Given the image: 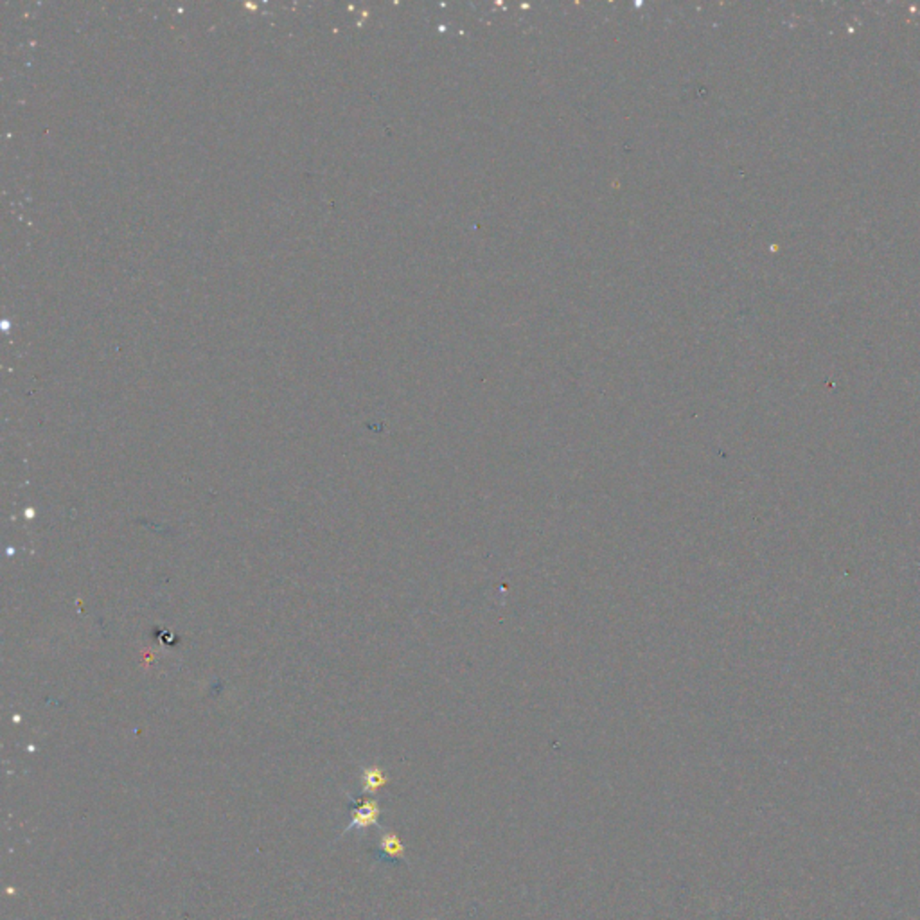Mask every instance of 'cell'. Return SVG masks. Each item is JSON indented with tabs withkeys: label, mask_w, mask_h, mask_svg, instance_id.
<instances>
[{
	"label": "cell",
	"mask_w": 920,
	"mask_h": 920,
	"mask_svg": "<svg viewBox=\"0 0 920 920\" xmlns=\"http://www.w3.org/2000/svg\"><path fill=\"white\" fill-rule=\"evenodd\" d=\"M377 816H379V807H377L376 802L373 800H365L362 802L359 807L355 809V813H353V822L350 825L347 827V831L353 829V827H368L373 825V823L377 822Z\"/></svg>",
	"instance_id": "1"
},
{
	"label": "cell",
	"mask_w": 920,
	"mask_h": 920,
	"mask_svg": "<svg viewBox=\"0 0 920 920\" xmlns=\"http://www.w3.org/2000/svg\"><path fill=\"white\" fill-rule=\"evenodd\" d=\"M379 849H382L383 854L388 856V858L397 859L404 856L403 843H401L400 836L394 834V832H386V834H383L382 841H379Z\"/></svg>",
	"instance_id": "2"
},
{
	"label": "cell",
	"mask_w": 920,
	"mask_h": 920,
	"mask_svg": "<svg viewBox=\"0 0 920 920\" xmlns=\"http://www.w3.org/2000/svg\"><path fill=\"white\" fill-rule=\"evenodd\" d=\"M385 784V777H383V773L379 769H368L365 773V789L368 791H376Z\"/></svg>",
	"instance_id": "3"
}]
</instances>
